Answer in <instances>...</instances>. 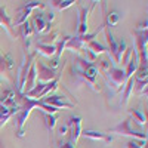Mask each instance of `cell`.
I'll use <instances>...</instances> for the list:
<instances>
[{
    "mask_svg": "<svg viewBox=\"0 0 148 148\" xmlns=\"http://www.w3.org/2000/svg\"><path fill=\"white\" fill-rule=\"evenodd\" d=\"M34 31L37 33H47L51 31V27L52 24H47L45 21V14H42V12H39L37 15H34Z\"/></svg>",
    "mask_w": 148,
    "mask_h": 148,
    "instance_id": "cell-12",
    "label": "cell"
},
{
    "mask_svg": "<svg viewBox=\"0 0 148 148\" xmlns=\"http://www.w3.org/2000/svg\"><path fill=\"white\" fill-rule=\"evenodd\" d=\"M59 148H76V145H74L73 142H70V141H68V142L61 144V145H59Z\"/></svg>",
    "mask_w": 148,
    "mask_h": 148,
    "instance_id": "cell-33",
    "label": "cell"
},
{
    "mask_svg": "<svg viewBox=\"0 0 148 148\" xmlns=\"http://www.w3.org/2000/svg\"><path fill=\"white\" fill-rule=\"evenodd\" d=\"M0 25H3L10 36H14V31H12V21H10V16L6 14L5 6H0Z\"/></svg>",
    "mask_w": 148,
    "mask_h": 148,
    "instance_id": "cell-18",
    "label": "cell"
},
{
    "mask_svg": "<svg viewBox=\"0 0 148 148\" xmlns=\"http://www.w3.org/2000/svg\"><path fill=\"white\" fill-rule=\"evenodd\" d=\"M120 19H121V15H120V12H117V10H110L108 14L105 15V22H104V25L105 27H116L117 24L120 22Z\"/></svg>",
    "mask_w": 148,
    "mask_h": 148,
    "instance_id": "cell-19",
    "label": "cell"
},
{
    "mask_svg": "<svg viewBox=\"0 0 148 148\" xmlns=\"http://www.w3.org/2000/svg\"><path fill=\"white\" fill-rule=\"evenodd\" d=\"M45 123H46V127L49 130H52L56 126V117H55V114H45Z\"/></svg>",
    "mask_w": 148,
    "mask_h": 148,
    "instance_id": "cell-28",
    "label": "cell"
},
{
    "mask_svg": "<svg viewBox=\"0 0 148 148\" xmlns=\"http://www.w3.org/2000/svg\"><path fill=\"white\" fill-rule=\"evenodd\" d=\"M58 88V79H55V80H52V82H49V83H46L45 84V89H43V92L40 93V96L37 98V101H42V99H45L46 96H49L55 89Z\"/></svg>",
    "mask_w": 148,
    "mask_h": 148,
    "instance_id": "cell-20",
    "label": "cell"
},
{
    "mask_svg": "<svg viewBox=\"0 0 148 148\" xmlns=\"http://www.w3.org/2000/svg\"><path fill=\"white\" fill-rule=\"evenodd\" d=\"M42 102L51 105V107H55L56 110H61V108H74V102H68L65 99V96H61V95H49V96L45 98V99H42Z\"/></svg>",
    "mask_w": 148,
    "mask_h": 148,
    "instance_id": "cell-8",
    "label": "cell"
},
{
    "mask_svg": "<svg viewBox=\"0 0 148 148\" xmlns=\"http://www.w3.org/2000/svg\"><path fill=\"white\" fill-rule=\"evenodd\" d=\"M33 34H34V27H31V24L28 21L24 22L22 25H21V36H22V39L24 40H28Z\"/></svg>",
    "mask_w": 148,
    "mask_h": 148,
    "instance_id": "cell-23",
    "label": "cell"
},
{
    "mask_svg": "<svg viewBox=\"0 0 148 148\" xmlns=\"http://www.w3.org/2000/svg\"><path fill=\"white\" fill-rule=\"evenodd\" d=\"M107 79L110 80V83L113 84V88H117V90H121L125 83L127 82L126 77H125V70L123 68H117V67H113L107 71Z\"/></svg>",
    "mask_w": 148,
    "mask_h": 148,
    "instance_id": "cell-4",
    "label": "cell"
},
{
    "mask_svg": "<svg viewBox=\"0 0 148 148\" xmlns=\"http://www.w3.org/2000/svg\"><path fill=\"white\" fill-rule=\"evenodd\" d=\"M147 83L148 80H138V79H133V90L139 93V95H147Z\"/></svg>",
    "mask_w": 148,
    "mask_h": 148,
    "instance_id": "cell-22",
    "label": "cell"
},
{
    "mask_svg": "<svg viewBox=\"0 0 148 148\" xmlns=\"http://www.w3.org/2000/svg\"><path fill=\"white\" fill-rule=\"evenodd\" d=\"M0 127H3V126H2V125H0Z\"/></svg>",
    "mask_w": 148,
    "mask_h": 148,
    "instance_id": "cell-36",
    "label": "cell"
},
{
    "mask_svg": "<svg viewBox=\"0 0 148 148\" xmlns=\"http://www.w3.org/2000/svg\"><path fill=\"white\" fill-rule=\"evenodd\" d=\"M58 132H59V135H61V136H65V135L68 133V126H67V125L61 126V127L58 129Z\"/></svg>",
    "mask_w": 148,
    "mask_h": 148,
    "instance_id": "cell-32",
    "label": "cell"
},
{
    "mask_svg": "<svg viewBox=\"0 0 148 148\" xmlns=\"http://www.w3.org/2000/svg\"><path fill=\"white\" fill-rule=\"evenodd\" d=\"M10 117H12V114H10L9 107H6V105H0V125L5 126V125H6V121H8Z\"/></svg>",
    "mask_w": 148,
    "mask_h": 148,
    "instance_id": "cell-25",
    "label": "cell"
},
{
    "mask_svg": "<svg viewBox=\"0 0 148 148\" xmlns=\"http://www.w3.org/2000/svg\"><path fill=\"white\" fill-rule=\"evenodd\" d=\"M95 5H96V2H93L90 8H88V6H79V27H77V37L88 34V30H89V27H88V16H89V12L93 9Z\"/></svg>",
    "mask_w": 148,
    "mask_h": 148,
    "instance_id": "cell-6",
    "label": "cell"
},
{
    "mask_svg": "<svg viewBox=\"0 0 148 148\" xmlns=\"http://www.w3.org/2000/svg\"><path fill=\"white\" fill-rule=\"evenodd\" d=\"M59 64H61V58H58V56H52V58H49L47 67L51 68V70H53V71H56V68L59 67Z\"/></svg>",
    "mask_w": 148,
    "mask_h": 148,
    "instance_id": "cell-30",
    "label": "cell"
},
{
    "mask_svg": "<svg viewBox=\"0 0 148 148\" xmlns=\"http://www.w3.org/2000/svg\"><path fill=\"white\" fill-rule=\"evenodd\" d=\"M121 90H123V95H121V99H120V105L125 107L127 104V101H129L132 92H133V77L127 79V82L125 83V86H123Z\"/></svg>",
    "mask_w": 148,
    "mask_h": 148,
    "instance_id": "cell-15",
    "label": "cell"
},
{
    "mask_svg": "<svg viewBox=\"0 0 148 148\" xmlns=\"http://www.w3.org/2000/svg\"><path fill=\"white\" fill-rule=\"evenodd\" d=\"M31 12H33L31 9H28V8H25V6H22V8L19 9V12H18V15H16L14 24H12V27H19V25H22L24 22H27L28 16L31 15Z\"/></svg>",
    "mask_w": 148,
    "mask_h": 148,
    "instance_id": "cell-17",
    "label": "cell"
},
{
    "mask_svg": "<svg viewBox=\"0 0 148 148\" xmlns=\"http://www.w3.org/2000/svg\"><path fill=\"white\" fill-rule=\"evenodd\" d=\"M24 104L21 105V110L15 114V121H16V136L18 138H24L25 136V123L28 120V116L33 111V108H39L40 101L37 99H31V98H27L25 95H19Z\"/></svg>",
    "mask_w": 148,
    "mask_h": 148,
    "instance_id": "cell-1",
    "label": "cell"
},
{
    "mask_svg": "<svg viewBox=\"0 0 148 148\" xmlns=\"http://www.w3.org/2000/svg\"><path fill=\"white\" fill-rule=\"evenodd\" d=\"M8 71L6 68V62H5V55L0 53V74H5Z\"/></svg>",
    "mask_w": 148,
    "mask_h": 148,
    "instance_id": "cell-31",
    "label": "cell"
},
{
    "mask_svg": "<svg viewBox=\"0 0 148 148\" xmlns=\"http://www.w3.org/2000/svg\"><path fill=\"white\" fill-rule=\"evenodd\" d=\"M138 67H139L138 53H136V51L133 49L132 53H130V58H129V61H127V64H126V70H125V77H126V80L135 76V73H136Z\"/></svg>",
    "mask_w": 148,
    "mask_h": 148,
    "instance_id": "cell-10",
    "label": "cell"
},
{
    "mask_svg": "<svg viewBox=\"0 0 148 148\" xmlns=\"http://www.w3.org/2000/svg\"><path fill=\"white\" fill-rule=\"evenodd\" d=\"M55 52H56L55 45H46V43L40 42V43H37V46H36V53H42V55H45L47 58L55 56Z\"/></svg>",
    "mask_w": 148,
    "mask_h": 148,
    "instance_id": "cell-14",
    "label": "cell"
},
{
    "mask_svg": "<svg viewBox=\"0 0 148 148\" xmlns=\"http://www.w3.org/2000/svg\"><path fill=\"white\" fill-rule=\"evenodd\" d=\"M129 119L132 120L133 119V121L136 123V125H139V126H142V127H145L147 126V116L142 113L141 110H138V108H132V110H129Z\"/></svg>",
    "mask_w": 148,
    "mask_h": 148,
    "instance_id": "cell-16",
    "label": "cell"
},
{
    "mask_svg": "<svg viewBox=\"0 0 148 148\" xmlns=\"http://www.w3.org/2000/svg\"><path fill=\"white\" fill-rule=\"evenodd\" d=\"M36 52L33 53H24L22 56V62L18 68V74H16V90H18V95H22L24 93V86H25V80H27V76H28V71H30V67L33 65V62L36 61Z\"/></svg>",
    "mask_w": 148,
    "mask_h": 148,
    "instance_id": "cell-2",
    "label": "cell"
},
{
    "mask_svg": "<svg viewBox=\"0 0 148 148\" xmlns=\"http://www.w3.org/2000/svg\"><path fill=\"white\" fill-rule=\"evenodd\" d=\"M86 47L89 49L90 52H93L96 56L99 55V53H104V52H107V47L104 46V45H101V43H98V42H95V40H92V42H89L88 45H86Z\"/></svg>",
    "mask_w": 148,
    "mask_h": 148,
    "instance_id": "cell-21",
    "label": "cell"
},
{
    "mask_svg": "<svg viewBox=\"0 0 148 148\" xmlns=\"http://www.w3.org/2000/svg\"><path fill=\"white\" fill-rule=\"evenodd\" d=\"M80 74H82L83 80L88 83L93 90L99 92V89H96V88H95V86H96V77H98V70H96V65H95V64H89V65L86 67Z\"/></svg>",
    "mask_w": 148,
    "mask_h": 148,
    "instance_id": "cell-9",
    "label": "cell"
},
{
    "mask_svg": "<svg viewBox=\"0 0 148 148\" xmlns=\"http://www.w3.org/2000/svg\"><path fill=\"white\" fill-rule=\"evenodd\" d=\"M147 141H142V139H130L127 144H126V148H147Z\"/></svg>",
    "mask_w": 148,
    "mask_h": 148,
    "instance_id": "cell-29",
    "label": "cell"
},
{
    "mask_svg": "<svg viewBox=\"0 0 148 148\" xmlns=\"http://www.w3.org/2000/svg\"><path fill=\"white\" fill-rule=\"evenodd\" d=\"M104 33H105V39H107V42H108V49L107 51H110V53H111V58H116V53H117V47H119V42L114 39V36H113V33L110 31V28L108 27H105L104 25Z\"/></svg>",
    "mask_w": 148,
    "mask_h": 148,
    "instance_id": "cell-13",
    "label": "cell"
},
{
    "mask_svg": "<svg viewBox=\"0 0 148 148\" xmlns=\"http://www.w3.org/2000/svg\"><path fill=\"white\" fill-rule=\"evenodd\" d=\"M82 136L93 139V141H102L105 144H110L111 141H113V138H111L110 135L102 133V132H96V130H82Z\"/></svg>",
    "mask_w": 148,
    "mask_h": 148,
    "instance_id": "cell-11",
    "label": "cell"
},
{
    "mask_svg": "<svg viewBox=\"0 0 148 148\" xmlns=\"http://www.w3.org/2000/svg\"><path fill=\"white\" fill-rule=\"evenodd\" d=\"M110 68H113V61H111V58L110 59H107V58H104V59H99L98 61V71H102V73H107Z\"/></svg>",
    "mask_w": 148,
    "mask_h": 148,
    "instance_id": "cell-26",
    "label": "cell"
},
{
    "mask_svg": "<svg viewBox=\"0 0 148 148\" xmlns=\"http://www.w3.org/2000/svg\"><path fill=\"white\" fill-rule=\"evenodd\" d=\"M0 148H5V147H3V144H0Z\"/></svg>",
    "mask_w": 148,
    "mask_h": 148,
    "instance_id": "cell-35",
    "label": "cell"
},
{
    "mask_svg": "<svg viewBox=\"0 0 148 148\" xmlns=\"http://www.w3.org/2000/svg\"><path fill=\"white\" fill-rule=\"evenodd\" d=\"M51 3H52L53 8H56L59 10H64L67 8H71L76 2H74V0H53V2H51Z\"/></svg>",
    "mask_w": 148,
    "mask_h": 148,
    "instance_id": "cell-24",
    "label": "cell"
},
{
    "mask_svg": "<svg viewBox=\"0 0 148 148\" xmlns=\"http://www.w3.org/2000/svg\"><path fill=\"white\" fill-rule=\"evenodd\" d=\"M68 40H70V37H68V36H65L64 39H61V40H59V43L55 46V47H56L55 56H58V58H61V56H62V52H64V49L67 47V42H68Z\"/></svg>",
    "mask_w": 148,
    "mask_h": 148,
    "instance_id": "cell-27",
    "label": "cell"
},
{
    "mask_svg": "<svg viewBox=\"0 0 148 148\" xmlns=\"http://www.w3.org/2000/svg\"><path fill=\"white\" fill-rule=\"evenodd\" d=\"M36 71H37V79H39L40 83H49L52 82L55 79H58L56 76V71L51 70L47 65H45L43 62H40V61H36Z\"/></svg>",
    "mask_w": 148,
    "mask_h": 148,
    "instance_id": "cell-7",
    "label": "cell"
},
{
    "mask_svg": "<svg viewBox=\"0 0 148 148\" xmlns=\"http://www.w3.org/2000/svg\"><path fill=\"white\" fill-rule=\"evenodd\" d=\"M2 83H3V80H2V77H0V86H2Z\"/></svg>",
    "mask_w": 148,
    "mask_h": 148,
    "instance_id": "cell-34",
    "label": "cell"
},
{
    "mask_svg": "<svg viewBox=\"0 0 148 148\" xmlns=\"http://www.w3.org/2000/svg\"><path fill=\"white\" fill-rule=\"evenodd\" d=\"M130 119H125L123 121H120L117 126L111 127L108 130V133H117V135H121V136H132L133 139H142V141H147L148 135L145 132H135L132 127H130Z\"/></svg>",
    "mask_w": 148,
    "mask_h": 148,
    "instance_id": "cell-3",
    "label": "cell"
},
{
    "mask_svg": "<svg viewBox=\"0 0 148 148\" xmlns=\"http://www.w3.org/2000/svg\"><path fill=\"white\" fill-rule=\"evenodd\" d=\"M68 133H70V142H73L76 145V142L79 141V138L82 136V117L80 116H73L70 117L68 123Z\"/></svg>",
    "mask_w": 148,
    "mask_h": 148,
    "instance_id": "cell-5",
    "label": "cell"
}]
</instances>
